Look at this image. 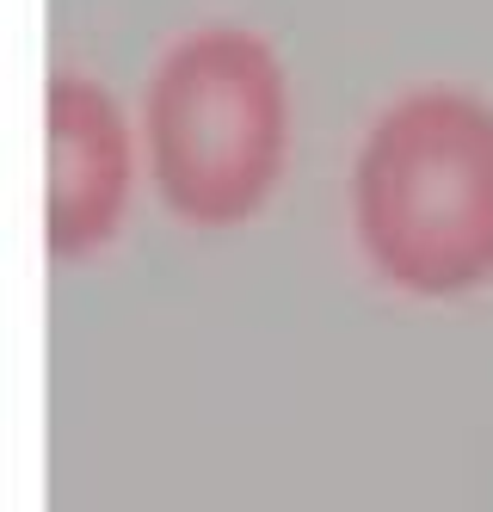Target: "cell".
Listing matches in <instances>:
<instances>
[{"mask_svg": "<svg viewBox=\"0 0 493 512\" xmlns=\"http://www.w3.org/2000/svg\"><path fill=\"white\" fill-rule=\"evenodd\" d=\"M290 142V68L265 31L222 19L167 44L142 93V161L173 223H253L290 173Z\"/></svg>", "mask_w": 493, "mask_h": 512, "instance_id": "cell-2", "label": "cell"}, {"mask_svg": "<svg viewBox=\"0 0 493 512\" xmlns=\"http://www.w3.org/2000/svg\"><path fill=\"white\" fill-rule=\"evenodd\" d=\"M142 161V130L130 124L124 99L93 75H50V253L62 266L99 260L130 223Z\"/></svg>", "mask_w": 493, "mask_h": 512, "instance_id": "cell-3", "label": "cell"}, {"mask_svg": "<svg viewBox=\"0 0 493 512\" xmlns=\"http://www.w3.org/2000/svg\"><path fill=\"white\" fill-rule=\"evenodd\" d=\"M352 235L364 266L413 303H463L493 284V99L407 87L352 155Z\"/></svg>", "mask_w": 493, "mask_h": 512, "instance_id": "cell-1", "label": "cell"}]
</instances>
